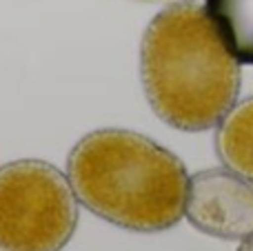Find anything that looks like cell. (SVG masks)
I'll return each instance as SVG.
<instances>
[{
	"instance_id": "6da1fadb",
	"label": "cell",
	"mask_w": 253,
	"mask_h": 251,
	"mask_svg": "<svg viewBox=\"0 0 253 251\" xmlns=\"http://www.w3.org/2000/svg\"><path fill=\"white\" fill-rule=\"evenodd\" d=\"M140 78L158 118L180 131H205L236 105L242 71L207 9L173 2L144 29Z\"/></svg>"
},
{
	"instance_id": "7a4b0ae2",
	"label": "cell",
	"mask_w": 253,
	"mask_h": 251,
	"mask_svg": "<svg viewBox=\"0 0 253 251\" xmlns=\"http://www.w3.org/2000/svg\"><path fill=\"white\" fill-rule=\"evenodd\" d=\"M67 178L78 203L126 231L156 234L184 218L189 173L167 147L129 129H96L74 145Z\"/></svg>"
},
{
	"instance_id": "3957f363",
	"label": "cell",
	"mask_w": 253,
	"mask_h": 251,
	"mask_svg": "<svg viewBox=\"0 0 253 251\" xmlns=\"http://www.w3.org/2000/svg\"><path fill=\"white\" fill-rule=\"evenodd\" d=\"M69 178L36 158L0 167V251H62L78 227Z\"/></svg>"
},
{
	"instance_id": "277c9868",
	"label": "cell",
	"mask_w": 253,
	"mask_h": 251,
	"mask_svg": "<svg viewBox=\"0 0 253 251\" xmlns=\"http://www.w3.org/2000/svg\"><path fill=\"white\" fill-rule=\"evenodd\" d=\"M184 216L193 229L222 240L253 234V182L229 169H205L189 178Z\"/></svg>"
},
{
	"instance_id": "5b68a950",
	"label": "cell",
	"mask_w": 253,
	"mask_h": 251,
	"mask_svg": "<svg viewBox=\"0 0 253 251\" xmlns=\"http://www.w3.org/2000/svg\"><path fill=\"white\" fill-rule=\"evenodd\" d=\"M215 154L229 171L253 182V96L233 105L218 123Z\"/></svg>"
},
{
	"instance_id": "8992f818",
	"label": "cell",
	"mask_w": 253,
	"mask_h": 251,
	"mask_svg": "<svg viewBox=\"0 0 253 251\" xmlns=\"http://www.w3.org/2000/svg\"><path fill=\"white\" fill-rule=\"evenodd\" d=\"M207 13L240 65H253V0H207Z\"/></svg>"
},
{
	"instance_id": "52a82bcc",
	"label": "cell",
	"mask_w": 253,
	"mask_h": 251,
	"mask_svg": "<svg viewBox=\"0 0 253 251\" xmlns=\"http://www.w3.org/2000/svg\"><path fill=\"white\" fill-rule=\"evenodd\" d=\"M238 251H253V234L249 236V238L242 240V245L238 247Z\"/></svg>"
},
{
	"instance_id": "ba28073f",
	"label": "cell",
	"mask_w": 253,
	"mask_h": 251,
	"mask_svg": "<svg viewBox=\"0 0 253 251\" xmlns=\"http://www.w3.org/2000/svg\"><path fill=\"white\" fill-rule=\"evenodd\" d=\"M138 2H184V0H138Z\"/></svg>"
}]
</instances>
